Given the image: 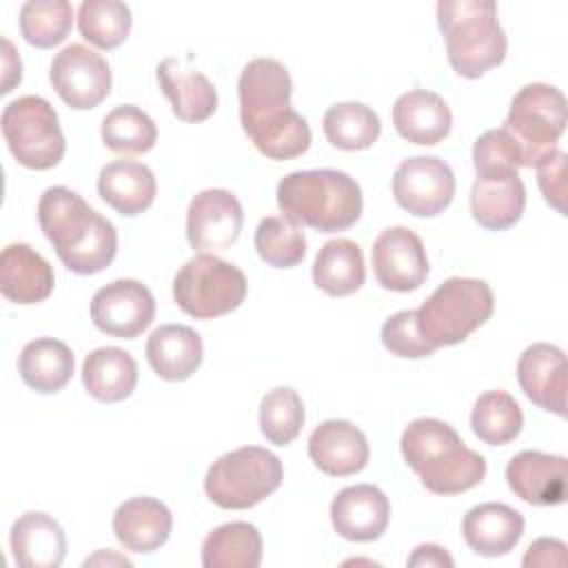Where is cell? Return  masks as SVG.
Returning <instances> with one entry per match:
<instances>
[{
  "label": "cell",
  "instance_id": "45",
  "mask_svg": "<svg viewBox=\"0 0 568 568\" xmlns=\"http://www.w3.org/2000/svg\"><path fill=\"white\" fill-rule=\"evenodd\" d=\"M2 89H0V93L4 95V93H9L16 84H20V80H22V62H20V55L13 51V44L7 40V38H2Z\"/></svg>",
  "mask_w": 568,
  "mask_h": 568
},
{
  "label": "cell",
  "instance_id": "41",
  "mask_svg": "<svg viewBox=\"0 0 568 568\" xmlns=\"http://www.w3.org/2000/svg\"><path fill=\"white\" fill-rule=\"evenodd\" d=\"M382 344L395 357L422 359L435 353V348L422 337L415 320V311H399L390 315L382 326Z\"/></svg>",
  "mask_w": 568,
  "mask_h": 568
},
{
  "label": "cell",
  "instance_id": "8",
  "mask_svg": "<svg viewBox=\"0 0 568 568\" xmlns=\"http://www.w3.org/2000/svg\"><path fill=\"white\" fill-rule=\"evenodd\" d=\"M2 135L18 164L47 171L60 164L67 151L55 109L42 95H22L2 111Z\"/></svg>",
  "mask_w": 568,
  "mask_h": 568
},
{
  "label": "cell",
  "instance_id": "14",
  "mask_svg": "<svg viewBox=\"0 0 568 568\" xmlns=\"http://www.w3.org/2000/svg\"><path fill=\"white\" fill-rule=\"evenodd\" d=\"M371 262L379 286L395 293L419 288L430 268L419 235L406 226L382 231L373 242Z\"/></svg>",
  "mask_w": 568,
  "mask_h": 568
},
{
  "label": "cell",
  "instance_id": "27",
  "mask_svg": "<svg viewBox=\"0 0 568 568\" xmlns=\"http://www.w3.org/2000/svg\"><path fill=\"white\" fill-rule=\"evenodd\" d=\"M204 344L197 331L184 324H164L146 342V359L153 373L166 382L189 379L202 364Z\"/></svg>",
  "mask_w": 568,
  "mask_h": 568
},
{
  "label": "cell",
  "instance_id": "26",
  "mask_svg": "<svg viewBox=\"0 0 568 568\" xmlns=\"http://www.w3.org/2000/svg\"><path fill=\"white\" fill-rule=\"evenodd\" d=\"M158 82L171 102L173 115L182 122H204L217 109V91L209 78L182 67L175 58H164L158 64Z\"/></svg>",
  "mask_w": 568,
  "mask_h": 568
},
{
  "label": "cell",
  "instance_id": "38",
  "mask_svg": "<svg viewBox=\"0 0 568 568\" xmlns=\"http://www.w3.org/2000/svg\"><path fill=\"white\" fill-rule=\"evenodd\" d=\"M255 251L273 268H293L306 255V237L284 215H268L255 229Z\"/></svg>",
  "mask_w": 568,
  "mask_h": 568
},
{
  "label": "cell",
  "instance_id": "37",
  "mask_svg": "<svg viewBox=\"0 0 568 568\" xmlns=\"http://www.w3.org/2000/svg\"><path fill=\"white\" fill-rule=\"evenodd\" d=\"M73 24V7L67 0H29L20 7V33L38 49L60 44Z\"/></svg>",
  "mask_w": 568,
  "mask_h": 568
},
{
  "label": "cell",
  "instance_id": "46",
  "mask_svg": "<svg viewBox=\"0 0 568 568\" xmlns=\"http://www.w3.org/2000/svg\"><path fill=\"white\" fill-rule=\"evenodd\" d=\"M93 564H115V566H131V559L115 555L113 550H98L93 557L84 559V566H93Z\"/></svg>",
  "mask_w": 568,
  "mask_h": 568
},
{
  "label": "cell",
  "instance_id": "36",
  "mask_svg": "<svg viewBox=\"0 0 568 568\" xmlns=\"http://www.w3.org/2000/svg\"><path fill=\"white\" fill-rule=\"evenodd\" d=\"M131 9L118 0H84L78 7V29L98 49H115L131 33Z\"/></svg>",
  "mask_w": 568,
  "mask_h": 568
},
{
  "label": "cell",
  "instance_id": "31",
  "mask_svg": "<svg viewBox=\"0 0 568 568\" xmlns=\"http://www.w3.org/2000/svg\"><path fill=\"white\" fill-rule=\"evenodd\" d=\"M366 266L362 248L346 237L328 240L315 255L313 282L320 291L333 297H344L362 288Z\"/></svg>",
  "mask_w": 568,
  "mask_h": 568
},
{
  "label": "cell",
  "instance_id": "2",
  "mask_svg": "<svg viewBox=\"0 0 568 568\" xmlns=\"http://www.w3.org/2000/svg\"><path fill=\"white\" fill-rule=\"evenodd\" d=\"M38 222L60 262L78 275L104 271L118 253L115 226L67 186H49L38 202Z\"/></svg>",
  "mask_w": 568,
  "mask_h": 568
},
{
  "label": "cell",
  "instance_id": "11",
  "mask_svg": "<svg viewBox=\"0 0 568 568\" xmlns=\"http://www.w3.org/2000/svg\"><path fill=\"white\" fill-rule=\"evenodd\" d=\"M393 195L410 215L435 217L455 197V173L435 155L408 158L393 173Z\"/></svg>",
  "mask_w": 568,
  "mask_h": 568
},
{
  "label": "cell",
  "instance_id": "23",
  "mask_svg": "<svg viewBox=\"0 0 568 568\" xmlns=\"http://www.w3.org/2000/svg\"><path fill=\"white\" fill-rule=\"evenodd\" d=\"M393 124L404 140L433 146L450 133L453 113L439 93L413 89L395 100Z\"/></svg>",
  "mask_w": 568,
  "mask_h": 568
},
{
  "label": "cell",
  "instance_id": "4",
  "mask_svg": "<svg viewBox=\"0 0 568 568\" xmlns=\"http://www.w3.org/2000/svg\"><path fill=\"white\" fill-rule=\"evenodd\" d=\"M277 206L284 217L297 226L337 233L359 220L364 197L359 184L348 173L337 169H308L293 171L280 180Z\"/></svg>",
  "mask_w": 568,
  "mask_h": 568
},
{
  "label": "cell",
  "instance_id": "44",
  "mask_svg": "<svg viewBox=\"0 0 568 568\" xmlns=\"http://www.w3.org/2000/svg\"><path fill=\"white\" fill-rule=\"evenodd\" d=\"M455 561L453 557L446 552V548L437 546V544H422L413 550V555L408 557V566L410 568H430V566H446L450 568Z\"/></svg>",
  "mask_w": 568,
  "mask_h": 568
},
{
  "label": "cell",
  "instance_id": "12",
  "mask_svg": "<svg viewBox=\"0 0 568 568\" xmlns=\"http://www.w3.org/2000/svg\"><path fill=\"white\" fill-rule=\"evenodd\" d=\"M49 80L71 109H95L111 93L109 62L84 44H69L55 53Z\"/></svg>",
  "mask_w": 568,
  "mask_h": 568
},
{
  "label": "cell",
  "instance_id": "17",
  "mask_svg": "<svg viewBox=\"0 0 568 568\" xmlns=\"http://www.w3.org/2000/svg\"><path fill=\"white\" fill-rule=\"evenodd\" d=\"M390 519L388 497L373 484L342 488L331 501V524L348 541L379 539Z\"/></svg>",
  "mask_w": 568,
  "mask_h": 568
},
{
  "label": "cell",
  "instance_id": "3",
  "mask_svg": "<svg viewBox=\"0 0 568 568\" xmlns=\"http://www.w3.org/2000/svg\"><path fill=\"white\" fill-rule=\"evenodd\" d=\"M402 455L435 495H459L486 477V459L437 417H417L402 433Z\"/></svg>",
  "mask_w": 568,
  "mask_h": 568
},
{
  "label": "cell",
  "instance_id": "6",
  "mask_svg": "<svg viewBox=\"0 0 568 568\" xmlns=\"http://www.w3.org/2000/svg\"><path fill=\"white\" fill-rule=\"evenodd\" d=\"M495 308L493 288L475 277H448L415 311L422 337L437 351L455 346L484 326Z\"/></svg>",
  "mask_w": 568,
  "mask_h": 568
},
{
  "label": "cell",
  "instance_id": "33",
  "mask_svg": "<svg viewBox=\"0 0 568 568\" xmlns=\"http://www.w3.org/2000/svg\"><path fill=\"white\" fill-rule=\"evenodd\" d=\"M322 126L326 140L342 151L368 149L382 133L379 115L364 102H337L328 106Z\"/></svg>",
  "mask_w": 568,
  "mask_h": 568
},
{
  "label": "cell",
  "instance_id": "42",
  "mask_svg": "<svg viewBox=\"0 0 568 568\" xmlns=\"http://www.w3.org/2000/svg\"><path fill=\"white\" fill-rule=\"evenodd\" d=\"M537 184L544 200L561 215H566V153L559 149L548 151L535 164Z\"/></svg>",
  "mask_w": 568,
  "mask_h": 568
},
{
  "label": "cell",
  "instance_id": "18",
  "mask_svg": "<svg viewBox=\"0 0 568 568\" xmlns=\"http://www.w3.org/2000/svg\"><path fill=\"white\" fill-rule=\"evenodd\" d=\"M517 382L535 406L559 417L566 415V355L559 346L530 344L519 355Z\"/></svg>",
  "mask_w": 568,
  "mask_h": 568
},
{
  "label": "cell",
  "instance_id": "22",
  "mask_svg": "<svg viewBox=\"0 0 568 568\" xmlns=\"http://www.w3.org/2000/svg\"><path fill=\"white\" fill-rule=\"evenodd\" d=\"M526 209V189L517 171L499 175H477L470 189V213L488 231L515 226Z\"/></svg>",
  "mask_w": 568,
  "mask_h": 568
},
{
  "label": "cell",
  "instance_id": "35",
  "mask_svg": "<svg viewBox=\"0 0 568 568\" xmlns=\"http://www.w3.org/2000/svg\"><path fill=\"white\" fill-rule=\"evenodd\" d=\"M102 142L124 155L146 153L158 142V126L153 118L135 104H120L106 113L100 129Z\"/></svg>",
  "mask_w": 568,
  "mask_h": 568
},
{
  "label": "cell",
  "instance_id": "7",
  "mask_svg": "<svg viewBox=\"0 0 568 568\" xmlns=\"http://www.w3.org/2000/svg\"><path fill=\"white\" fill-rule=\"evenodd\" d=\"M284 477L277 455L262 446H242L217 457L204 477L206 497L226 510H246L273 495Z\"/></svg>",
  "mask_w": 568,
  "mask_h": 568
},
{
  "label": "cell",
  "instance_id": "40",
  "mask_svg": "<svg viewBox=\"0 0 568 568\" xmlns=\"http://www.w3.org/2000/svg\"><path fill=\"white\" fill-rule=\"evenodd\" d=\"M473 164L477 175H499L528 166L524 149L504 126L490 129L475 140Z\"/></svg>",
  "mask_w": 568,
  "mask_h": 568
},
{
  "label": "cell",
  "instance_id": "5",
  "mask_svg": "<svg viewBox=\"0 0 568 568\" xmlns=\"http://www.w3.org/2000/svg\"><path fill=\"white\" fill-rule=\"evenodd\" d=\"M437 24L457 75L475 80L504 62L508 40L497 20L495 2L442 0L437 2Z\"/></svg>",
  "mask_w": 568,
  "mask_h": 568
},
{
  "label": "cell",
  "instance_id": "34",
  "mask_svg": "<svg viewBox=\"0 0 568 568\" xmlns=\"http://www.w3.org/2000/svg\"><path fill=\"white\" fill-rule=\"evenodd\" d=\"M473 433L488 446L513 442L524 426V413L506 390H488L477 397L470 413Z\"/></svg>",
  "mask_w": 568,
  "mask_h": 568
},
{
  "label": "cell",
  "instance_id": "15",
  "mask_svg": "<svg viewBox=\"0 0 568 568\" xmlns=\"http://www.w3.org/2000/svg\"><path fill=\"white\" fill-rule=\"evenodd\" d=\"M244 211L226 189L200 191L186 211V237L195 251H226L240 237Z\"/></svg>",
  "mask_w": 568,
  "mask_h": 568
},
{
  "label": "cell",
  "instance_id": "1",
  "mask_svg": "<svg viewBox=\"0 0 568 568\" xmlns=\"http://www.w3.org/2000/svg\"><path fill=\"white\" fill-rule=\"evenodd\" d=\"M293 80L273 58L251 60L237 80L240 122L255 149L271 160H293L308 151L311 126L291 106Z\"/></svg>",
  "mask_w": 568,
  "mask_h": 568
},
{
  "label": "cell",
  "instance_id": "24",
  "mask_svg": "<svg viewBox=\"0 0 568 568\" xmlns=\"http://www.w3.org/2000/svg\"><path fill=\"white\" fill-rule=\"evenodd\" d=\"M171 510L155 497H131L113 513L115 539L131 552H153L171 537Z\"/></svg>",
  "mask_w": 568,
  "mask_h": 568
},
{
  "label": "cell",
  "instance_id": "20",
  "mask_svg": "<svg viewBox=\"0 0 568 568\" xmlns=\"http://www.w3.org/2000/svg\"><path fill=\"white\" fill-rule=\"evenodd\" d=\"M53 266L29 244H9L0 253V293L13 304H38L53 293Z\"/></svg>",
  "mask_w": 568,
  "mask_h": 568
},
{
  "label": "cell",
  "instance_id": "19",
  "mask_svg": "<svg viewBox=\"0 0 568 568\" xmlns=\"http://www.w3.org/2000/svg\"><path fill=\"white\" fill-rule=\"evenodd\" d=\"M308 457L326 475L348 477L366 468L371 448L366 435L346 419H326L308 437Z\"/></svg>",
  "mask_w": 568,
  "mask_h": 568
},
{
  "label": "cell",
  "instance_id": "25",
  "mask_svg": "<svg viewBox=\"0 0 568 568\" xmlns=\"http://www.w3.org/2000/svg\"><path fill=\"white\" fill-rule=\"evenodd\" d=\"M13 561L22 568H58L67 555L62 526L47 513L20 515L9 535Z\"/></svg>",
  "mask_w": 568,
  "mask_h": 568
},
{
  "label": "cell",
  "instance_id": "10",
  "mask_svg": "<svg viewBox=\"0 0 568 568\" xmlns=\"http://www.w3.org/2000/svg\"><path fill=\"white\" fill-rule=\"evenodd\" d=\"M568 120L564 93L544 82L521 87L513 100L504 129L524 149L528 166H535L541 155L557 149Z\"/></svg>",
  "mask_w": 568,
  "mask_h": 568
},
{
  "label": "cell",
  "instance_id": "16",
  "mask_svg": "<svg viewBox=\"0 0 568 568\" xmlns=\"http://www.w3.org/2000/svg\"><path fill=\"white\" fill-rule=\"evenodd\" d=\"M510 490L532 506H557L566 501L568 462L564 455L521 450L506 466Z\"/></svg>",
  "mask_w": 568,
  "mask_h": 568
},
{
  "label": "cell",
  "instance_id": "21",
  "mask_svg": "<svg viewBox=\"0 0 568 568\" xmlns=\"http://www.w3.org/2000/svg\"><path fill=\"white\" fill-rule=\"evenodd\" d=\"M524 515L506 504L486 501L473 506L462 521L468 548L481 557L508 555L524 535Z\"/></svg>",
  "mask_w": 568,
  "mask_h": 568
},
{
  "label": "cell",
  "instance_id": "43",
  "mask_svg": "<svg viewBox=\"0 0 568 568\" xmlns=\"http://www.w3.org/2000/svg\"><path fill=\"white\" fill-rule=\"evenodd\" d=\"M566 544L552 537H541L532 541L521 559V566H564Z\"/></svg>",
  "mask_w": 568,
  "mask_h": 568
},
{
  "label": "cell",
  "instance_id": "39",
  "mask_svg": "<svg viewBox=\"0 0 568 568\" xmlns=\"http://www.w3.org/2000/svg\"><path fill=\"white\" fill-rule=\"evenodd\" d=\"M304 426V404L297 390L277 386L260 402V430L275 446H288Z\"/></svg>",
  "mask_w": 568,
  "mask_h": 568
},
{
  "label": "cell",
  "instance_id": "30",
  "mask_svg": "<svg viewBox=\"0 0 568 568\" xmlns=\"http://www.w3.org/2000/svg\"><path fill=\"white\" fill-rule=\"evenodd\" d=\"M73 353L71 348L53 337H38L20 351L18 373L22 382L36 393L51 395L62 390L73 375Z\"/></svg>",
  "mask_w": 568,
  "mask_h": 568
},
{
  "label": "cell",
  "instance_id": "32",
  "mask_svg": "<svg viewBox=\"0 0 568 568\" xmlns=\"http://www.w3.org/2000/svg\"><path fill=\"white\" fill-rule=\"evenodd\" d=\"M260 561L262 535L248 521L222 524L202 541L204 568H257Z\"/></svg>",
  "mask_w": 568,
  "mask_h": 568
},
{
  "label": "cell",
  "instance_id": "29",
  "mask_svg": "<svg viewBox=\"0 0 568 568\" xmlns=\"http://www.w3.org/2000/svg\"><path fill=\"white\" fill-rule=\"evenodd\" d=\"M87 393L104 404L126 399L138 384V364L124 348L102 346L91 351L82 364Z\"/></svg>",
  "mask_w": 568,
  "mask_h": 568
},
{
  "label": "cell",
  "instance_id": "13",
  "mask_svg": "<svg viewBox=\"0 0 568 568\" xmlns=\"http://www.w3.org/2000/svg\"><path fill=\"white\" fill-rule=\"evenodd\" d=\"M155 317L153 293L138 280H115L95 291L91 297V320L98 331L135 339Z\"/></svg>",
  "mask_w": 568,
  "mask_h": 568
},
{
  "label": "cell",
  "instance_id": "9",
  "mask_svg": "<svg viewBox=\"0 0 568 568\" xmlns=\"http://www.w3.org/2000/svg\"><path fill=\"white\" fill-rule=\"evenodd\" d=\"M244 273L211 253L191 257L173 277L175 304L195 320H213L235 311L246 297Z\"/></svg>",
  "mask_w": 568,
  "mask_h": 568
},
{
  "label": "cell",
  "instance_id": "28",
  "mask_svg": "<svg viewBox=\"0 0 568 568\" xmlns=\"http://www.w3.org/2000/svg\"><path fill=\"white\" fill-rule=\"evenodd\" d=\"M98 193L120 215L133 217L153 204L158 184L146 164L135 160H113L100 169Z\"/></svg>",
  "mask_w": 568,
  "mask_h": 568
}]
</instances>
